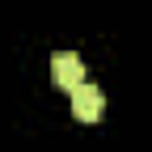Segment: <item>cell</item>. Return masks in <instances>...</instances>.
<instances>
[{
  "label": "cell",
  "instance_id": "obj_1",
  "mask_svg": "<svg viewBox=\"0 0 152 152\" xmlns=\"http://www.w3.org/2000/svg\"><path fill=\"white\" fill-rule=\"evenodd\" d=\"M51 76H55V85L68 89V93L80 89V85H85V59H80L76 51H59V55L51 59Z\"/></svg>",
  "mask_w": 152,
  "mask_h": 152
},
{
  "label": "cell",
  "instance_id": "obj_2",
  "mask_svg": "<svg viewBox=\"0 0 152 152\" xmlns=\"http://www.w3.org/2000/svg\"><path fill=\"white\" fill-rule=\"evenodd\" d=\"M102 110H106V93L97 89V85H80V89H72V114L80 123H97L102 118Z\"/></svg>",
  "mask_w": 152,
  "mask_h": 152
}]
</instances>
